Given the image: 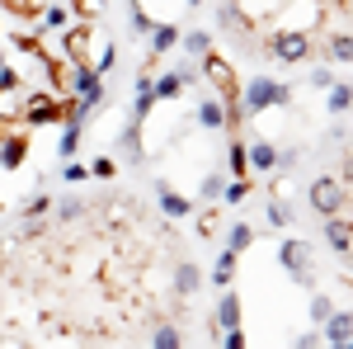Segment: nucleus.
Here are the masks:
<instances>
[{
    "label": "nucleus",
    "mask_w": 353,
    "mask_h": 349,
    "mask_svg": "<svg viewBox=\"0 0 353 349\" xmlns=\"http://www.w3.org/2000/svg\"><path fill=\"white\" fill-rule=\"evenodd\" d=\"M245 156H250V170H273V165H278V151H273L269 142H254Z\"/></svg>",
    "instance_id": "obj_13"
},
{
    "label": "nucleus",
    "mask_w": 353,
    "mask_h": 349,
    "mask_svg": "<svg viewBox=\"0 0 353 349\" xmlns=\"http://www.w3.org/2000/svg\"><path fill=\"white\" fill-rule=\"evenodd\" d=\"M325 236H330V245H334V250L344 255V250H349V245H353V227H349V222H344V217H339V213H334V217H330V222H325Z\"/></svg>",
    "instance_id": "obj_9"
},
{
    "label": "nucleus",
    "mask_w": 353,
    "mask_h": 349,
    "mask_svg": "<svg viewBox=\"0 0 353 349\" xmlns=\"http://www.w3.org/2000/svg\"><path fill=\"white\" fill-rule=\"evenodd\" d=\"M28 118H33V123H43V118H57V100L48 95V90H38V95L28 100Z\"/></svg>",
    "instance_id": "obj_12"
},
{
    "label": "nucleus",
    "mask_w": 353,
    "mask_h": 349,
    "mask_svg": "<svg viewBox=\"0 0 353 349\" xmlns=\"http://www.w3.org/2000/svg\"><path fill=\"white\" fill-rule=\"evenodd\" d=\"M217 326H221V330H236V326H241V297H236V293L221 297V307H217Z\"/></svg>",
    "instance_id": "obj_10"
},
{
    "label": "nucleus",
    "mask_w": 353,
    "mask_h": 349,
    "mask_svg": "<svg viewBox=\"0 0 353 349\" xmlns=\"http://www.w3.org/2000/svg\"><path fill=\"white\" fill-rule=\"evenodd\" d=\"M38 19H43L48 28H66V24H71V5H66V0H52V5H43Z\"/></svg>",
    "instance_id": "obj_11"
},
{
    "label": "nucleus",
    "mask_w": 353,
    "mask_h": 349,
    "mask_svg": "<svg viewBox=\"0 0 353 349\" xmlns=\"http://www.w3.org/2000/svg\"><path fill=\"white\" fill-rule=\"evenodd\" d=\"M113 170H118V165H113L109 156H104V161H94V175H99V180H113Z\"/></svg>",
    "instance_id": "obj_33"
},
{
    "label": "nucleus",
    "mask_w": 353,
    "mask_h": 349,
    "mask_svg": "<svg viewBox=\"0 0 353 349\" xmlns=\"http://www.w3.org/2000/svg\"><path fill=\"white\" fill-rule=\"evenodd\" d=\"M76 147H81V118H66V133H61V142H57V151L71 161V156H76Z\"/></svg>",
    "instance_id": "obj_16"
},
{
    "label": "nucleus",
    "mask_w": 353,
    "mask_h": 349,
    "mask_svg": "<svg viewBox=\"0 0 353 349\" xmlns=\"http://www.w3.org/2000/svg\"><path fill=\"white\" fill-rule=\"evenodd\" d=\"M325 340L334 349H344L353 340V312H330L325 317Z\"/></svg>",
    "instance_id": "obj_6"
},
{
    "label": "nucleus",
    "mask_w": 353,
    "mask_h": 349,
    "mask_svg": "<svg viewBox=\"0 0 353 349\" xmlns=\"http://www.w3.org/2000/svg\"><path fill=\"white\" fill-rule=\"evenodd\" d=\"M203 66H208V76H212V81H217L221 90H226V95H236V76H231V66H226V62H221L217 53H208V57H203Z\"/></svg>",
    "instance_id": "obj_8"
},
{
    "label": "nucleus",
    "mask_w": 353,
    "mask_h": 349,
    "mask_svg": "<svg viewBox=\"0 0 353 349\" xmlns=\"http://www.w3.org/2000/svg\"><path fill=\"white\" fill-rule=\"evenodd\" d=\"M245 345V335H241V326H236V330H226V349H241Z\"/></svg>",
    "instance_id": "obj_37"
},
{
    "label": "nucleus",
    "mask_w": 353,
    "mask_h": 349,
    "mask_svg": "<svg viewBox=\"0 0 353 349\" xmlns=\"http://www.w3.org/2000/svg\"><path fill=\"white\" fill-rule=\"evenodd\" d=\"M57 217H61V222L81 217V203H76V198H61V203H57Z\"/></svg>",
    "instance_id": "obj_31"
},
{
    "label": "nucleus",
    "mask_w": 353,
    "mask_h": 349,
    "mask_svg": "<svg viewBox=\"0 0 353 349\" xmlns=\"http://www.w3.org/2000/svg\"><path fill=\"white\" fill-rule=\"evenodd\" d=\"M132 28H137V33H151V19H146L141 5H132Z\"/></svg>",
    "instance_id": "obj_32"
},
{
    "label": "nucleus",
    "mask_w": 353,
    "mask_h": 349,
    "mask_svg": "<svg viewBox=\"0 0 353 349\" xmlns=\"http://www.w3.org/2000/svg\"><path fill=\"white\" fill-rule=\"evenodd\" d=\"M330 57H334V62H353V38H344V33L330 38Z\"/></svg>",
    "instance_id": "obj_23"
},
{
    "label": "nucleus",
    "mask_w": 353,
    "mask_h": 349,
    "mask_svg": "<svg viewBox=\"0 0 353 349\" xmlns=\"http://www.w3.org/2000/svg\"><path fill=\"white\" fill-rule=\"evenodd\" d=\"M189 5H198V0H189Z\"/></svg>",
    "instance_id": "obj_39"
},
{
    "label": "nucleus",
    "mask_w": 353,
    "mask_h": 349,
    "mask_svg": "<svg viewBox=\"0 0 353 349\" xmlns=\"http://www.w3.org/2000/svg\"><path fill=\"white\" fill-rule=\"evenodd\" d=\"M226 161H231V175H245V170H250V156H245V147H241V142L231 147V156H226Z\"/></svg>",
    "instance_id": "obj_27"
},
{
    "label": "nucleus",
    "mask_w": 353,
    "mask_h": 349,
    "mask_svg": "<svg viewBox=\"0 0 353 349\" xmlns=\"http://www.w3.org/2000/svg\"><path fill=\"white\" fill-rule=\"evenodd\" d=\"M151 43H156V53H165V48H174V43H179V33H174L170 24H161V28H151Z\"/></svg>",
    "instance_id": "obj_22"
},
{
    "label": "nucleus",
    "mask_w": 353,
    "mask_h": 349,
    "mask_svg": "<svg viewBox=\"0 0 353 349\" xmlns=\"http://www.w3.org/2000/svg\"><path fill=\"white\" fill-rule=\"evenodd\" d=\"M198 118H203V128H221V123H226V109H221L217 100H203V104H198Z\"/></svg>",
    "instance_id": "obj_18"
},
{
    "label": "nucleus",
    "mask_w": 353,
    "mask_h": 349,
    "mask_svg": "<svg viewBox=\"0 0 353 349\" xmlns=\"http://www.w3.org/2000/svg\"><path fill=\"white\" fill-rule=\"evenodd\" d=\"M203 194H208V198H221V175H212V180H203Z\"/></svg>",
    "instance_id": "obj_35"
},
{
    "label": "nucleus",
    "mask_w": 353,
    "mask_h": 349,
    "mask_svg": "<svg viewBox=\"0 0 353 349\" xmlns=\"http://www.w3.org/2000/svg\"><path fill=\"white\" fill-rule=\"evenodd\" d=\"M184 48H189L193 57H208V53H212V38H208V33H189V38H184Z\"/></svg>",
    "instance_id": "obj_24"
},
{
    "label": "nucleus",
    "mask_w": 353,
    "mask_h": 349,
    "mask_svg": "<svg viewBox=\"0 0 353 349\" xmlns=\"http://www.w3.org/2000/svg\"><path fill=\"white\" fill-rule=\"evenodd\" d=\"M198 283H203V274H198L193 265H179V274H174V288H179L184 297H193V293H198Z\"/></svg>",
    "instance_id": "obj_17"
},
{
    "label": "nucleus",
    "mask_w": 353,
    "mask_h": 349,
    "mask_svg": "<svg viewBox=\"0 0 353 349\" xmlns=\"http://www.w3.org/2000/svg\"><path fill=\"white\" fill-rule=\"evenodd\" d=\"M161 208H165V217H189V198L184 194H174V189H161Z\"/></svg>",
    "instance_id": "obj_15"
},
{
    "label": "nucleus",
    "mask_w": 353,
    "mask_h": 349,
    "mask_svg": "<svg viewBox=\"0 0 353 349\" xmlns=\"http://www.w3.org/2000/svg\"><path fill=\"white\" fill-rule=\"evenodd\" d=\"M344 203H349V194H344V185H339V180H316V185H311V208H316V213L334 217Z\"/></svg>",
    "instance_id": "obj_4"
},
{
    "label": "nucleus",
    "mask_w": 353,
    "mask_h": 349,
    "mask_svg": "<svg viewBox=\"0 0 353 349\" xmlns=\"http://www.w3.org/2000/svg\"><path fill=\"white\" fill-rule=\"evenodd\" d=\"M61 175H66L71 185H81V180H85V165H76V161H71V165H66V170H61Z\"/></svg>",
    "instance_id": "obj_36"
},
{
    "label": "nucleus",
    "mask_w": 353,
    "mask_h": 349,
    "mask_svg": "<svg viewBox=\"0 0 353 349\" xmlns=\"http://www.w3.org/2000/svg\"><path fill=\"white\" fill-rule=\"evenodd\" d=\"M156 85V100H174L179 95V85H184V76L179 71H170V76H161V81H151Z\"/></svg>",
    "instance_id": "obj_20"
},
{
    "label": "nucleus",
    "mask_w": 353,
    "mask_h": 349,
    "mask_svg": "<svg viewBox=\"0 0 353 349\" xmlns=\"http://www.w3.org/2000/svg\"><path fill=\"white\" fill-rule=\"evenodd\" d=\"M231 274H236V250L226 245V250H221V260L212 265V283H217V288H231Z\"/></svg>",
    "instance_id": "obj_14"
},
{
    "label": "nucleus",
    "mask_w": 353,
    "mask_h": 349,
    "mask_svg": "<svg viewBox=\"0 0 353 349\" xmlns=\"http://www.w3.org/2000/svg\"><path fill=\"white\" fill-rule=\"evenodd\" d=\"M288 100H292V90H288V85L259 76V81H250V90H245V113H264L269 104H288Z\"/></svg>",
    "instance_id": "obj_1"
},
{
    "label": "nucleus",
    "mask_w": 353,
    "mask_h": 349,
    "mask_svg": "<svg viewBox=\"0 0 353 349\" xmlns=\"http://www.w3.org/2000/svg\"><path fill=\"white\" fill-rule=\"evenodd\" d=\"M269 222H273V227H288V208H278V203H269Z\"/></svg>",
    "instance_id": "obj_34"
},
{
    "label": "nucleus",
    "mask_w": 353,
    "mask_h": 349,
    "mask_svg": "<svg viewBox=\"0 0 353 349\" xmlns=\"http://www.w3.org/2000/svg\"><path fill=\"white\" fill-rule=\"evenodd\" d=\"M306 53H311V33H301V28H288V33L269 38V57H278V62H301Z\"/></svg>",
    "instance_id": "obj_2"
},
{
    "label": "nucleus",
    "mask_w": 353,
    "mask_h": 349,
    "mask_svg": "<svg viewBox=\"0 0 353 349\" xmlns=\"http://www.w3.org/2000/svg\"><path fill=\"white\" fill-rule=\"evenodd\" d=\"M344 109H353V85H334L330 90V113H344Z\"/></svg>",
    "instance_id": "obj_21"
},
{
    "label": "nucleus",
    "mask_w": 353,
    "mask_h": 349,
    "mask_svg": "<svg viewBox=\"0 0 353 349\" xmlns=\"http://www.w3.org/2000/svg\"><path fill=\"white\" fill-rule=\"evenodd\" d=\"M48 208H52V198H48V194H33V198H28V208H24V213H28V217H43Z\"/></svg>",
    "instance_id": "obj_28"
},
{
    "label": "nucleus",
    "mask_w": 353,
    "mask_h": 349,
    "mask_svg": "<svg viewBox=\"0 0 353 349\" xmlns=\"http://www.w3.org/2000/svg\"><path fill=\"white\" fill-rule=\"evenodd\" d=\"M151 104H156V85H151V76H141V81H137V100H132V118H137V128H141V118L151 113Z\"/></svg>",
    "instance_id": "obj_7"
},
{
    "label": "nucleus",
    "mask_w": 353,
    "mask_h": 349,
    "mask_svg": "<svg viewBox=\"0 0 353 349\" xmlns=\"http://www.w3.org/2000/svg\"><path fill=\"white\" fill-rule=\"evenodd\" d=\"M76 104H85V113L104 104V81H99V71H85V66L76 71Z\"/></svg>",
    "instance_id": "obj_5"
},
{
    "label": "nucleus",
    "mask_w": 353,
    "mask_h": 349,
    "mask_svg": "<svg viewBox=\"0 0 353 349\" xmlns=\"http://www.w3.org/2000/svg\"><path fill=\"white\" fill-rule=\"evenodd\" d=\"M151 340H156V345H179V330H174V326H156V335H151Z\"/></svg>",
    "instance_id": "obj_30"
},
{
    "label": "nucleus",
    "mask_w": 353,
    "mask_h": 349,
    "mask_svg": "<svg viewBox=\"0 0 353 349\" xmlns=\"http://www.w3.org/2000/svg\"><path fill=\"white\" fill-rule=\"evenodd\" d=\"M236 19H241L236 0H221V10H217V24H221V28H236Z\"/></svg>",
    "instance_id": "obj_26"
},
{
    "label": "nucleus",
    "mask_w": 353,
    "mask_h": 349,
    "mask_svg": "<svg viewBox=\"0 0 353 349\" xmlns=\"http://www.w3.org/2000/svg\"><path fill=\"white\" fill-rule=\"evenodd\" d=\"M330 312H334V302H330V297H311V321H325Z\"/></svg>",
    "instance_id": "obj_29"
},
{
    "label": "nucleus",
    "mask_w": 353,
    "mask_h": 349,
    "mask_svg": "<svg viewBox=\"0 0 353 349\" xmlns=\"http://www.w3.org/2000/svg\"><path fill=\"white\" fill-rule=\"evenodd\" d=\"M19 161H24V142H19V137H14V142H0V165L14 170Z\"/></svg>",
    "instance_id": "obj_19"
},
{
    "label": "nucleus",
    "mask_w": 353,
    "mask_h": 349,
    "mask_svg": "<svg viewBox=\"0 0 353 349\" xmlns=\"http://www.w3.org/2000/svg\"><path fill=\"white\" fill-rule=\"evenodd\" d=\"M344 180H349V185H353V156H349V161H344Z\"/></svg>",
    "instance_id": "obj_38"
},
{
    "label": "nucleus",
    "mask_w": 353,
    "mask_h": 349,
    "mask_svg": "<svg viewBox=\"0 0 353 349\" xmlns=\"http://www.w3.org/2000/svg\"><path fill=\"white\" fill-rule=\"evenodd\" d=\"M254 241V232H250V227H245V222H236V227H231V250H236V255H241L245 245Z\"/></svg>",
    "instance_id": "obj_25"
},
{
    "label": "nucleus",
    "mask_w": 353,
    "mask_h": 349,
    "mask_svg": "<svg viewBox=\"0 0 353 349\" xmlns=\"http://www.w3.org/2000/svg\"><path fill=\"white\" fill-rule=\"evenodd\" d=\"M278 260H283V269H288L297 283H311V269H316V260H311V245H306V241H283Z\"/></svg>",
    "instance_id": "obj_3"
}]
</instances>
